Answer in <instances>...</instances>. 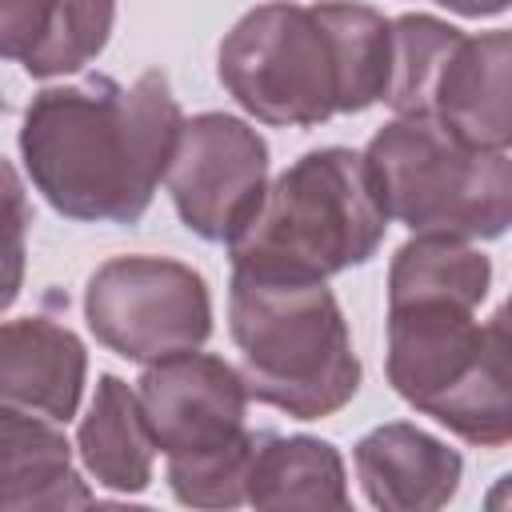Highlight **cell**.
I'll list each match as a JSON object with an SVG mask.
<instances>
[{"instance_id":"obj_1","label":"cell","mask_w":512,"mask_h":512,"mask_svg":"<svg viewBox=\"0 0 512 512\" xmlns=\"http://www.w3.org/2000/svg\"><path fill=\"white\" fill-rule=\"evenodd\" d=\"M184 116L160 68L132 84L84 76L32 96L20 156L32 188L68 220L136 224L168 176Z\"/></svg>"},{"instance_id":"obj_2","label":"cell","mask_w":512,"mask_h":512,"mask_svg":"<svg viewBox=\"0 0 512 512\" xmlns=\"http://www.w3.org/2000/svg\"><path fill=\"white\" fill-rule=\"evenodd\" d=\"M228 96L272 128H316L388 96L392 20L368 4L272 0L244 12L216 56Z\"/></svg>"},{"instance_id":"obj_3","label":"cell","mask_w":512,"mask_h":512,"mask_svg":"<svg viewBox=\"0 0 512 512\" xmlns=\"http://www.w3.org/2000/svg\"><path fill=\"white\" fill-rule=\"evenodd\" d=\"M228 328L248 396L296 420L340 412L360 388L344 312L324 280L232 268Z\"/></svg>"},{"instance_id":"obj_4","label":"cell","mask_w":512,"mask_h":512,"mask_svg":"<svg viewBox=\"0 0 512 512\" xmlns=\"http://www.w3.org/2000/svg\"><path fill=\"white\" fill-rule=\"evenodd\" d=\"M388 212L376 196L364 152L312 148L288 164L252 216L228 244L232 268L328 280L368 264L384 240Z\"/></svg>"},{"instance_id":"obj_5","label":"cell","mask_w":512,"mask_h":512,"mask_svg":"<svg viewBox=\"0 0 512 512\" xmlns=\"http://www.w3.org/2000/svg\"><path fill=\"white\" fill-rule=\"evenodd\" d=\"M388 220L412 236L496 240L512 228V160L436 116H396L364 148Z\"/></svg>"},{"instance_id":"obj_6","label":"cell","mask_w":512,"mask_h":512,"mask_svg":"<svg viewBox=\"0 0 512 512\" xmlns=\"http://www.w3.org/2000/svg\"><path fill=\"white\" fill-rule=\"evenodd\" d=\"M92 336L136 364L192 352L212 332V296L196 268L168 256H116L88 276Z\"/></svg>"},{"instance_id":"obj_7","label":"cell","mask_w":512,"mask_h":512,"mask_svg":"<svg viewBox=\"0 0 512 512\" xmlns=\"http://www.w3.org/2000/svg\"><path fill=\"white\" fill-rule=\"evenodd\" d=\"M164 188L188 232L208 244H232L268 196V144L228 112L184 120Z\"/></svg>"},{"instance_id":"obj_8","label":"cell","mask_w":512,"mask_h":512,"mask_svg":"<svg viewBox=\"0 0 512 512\" xmlns=\"http://www.w3.org/2000/svg\"><path fill=\"white\" fill-rule=\"evenodd\" d=\"M152 436L168 460L232 448L248 428V384L240 368L212 352H176L144 364L136 380Z\"/></svg>"},{"instance_id":"obj_9","label":"cell","mask_w":512,"mask_h":512,"mask_svg":"<svg viewBox=\"0 0 512 512\" xmlns=\"http://www.w3.org/2000/svg\"><path fill=\"white\" fill-rule=\"evenodd\" d=\"M356 480L372 508L384 512H432L444 508L456 488L464 460L444 440L428 436L408 420H392L360 436L356 452Z\"/></svg>"},{"instance_id":"obj_10","label":"cell","mask_w":512,"mask_h":512,"mask_svg":"<svg viewBox=\"0 0 512 512\" xmlns=\"http://www.w3.org/2000/svg\"><path fill=\"white\" fill-rule=\"evenodd\" d=\"M432 116L476 148H512V28L460 36L440 72Z\"/></svg>"},{"instance_id":"obj_11","label":"cell","mask_w":512,"mask_h":512,"mask_svg":"<svg viewBox=\"0 0 512 512\" xmlns=\"http://www.w3.org/2000/svg\"><path fill=\"white\" fill-rule=\"evenodd\" d=\"M84 344L48 316H20L0 328V404L72 420L84 392Z\"/></svg>"},{"instance_id":"obj_12","label":"cell","mask_w":512,"mask_h":512,"mask_svg":"<svg viewBox=\"0 0 512 512\" xmlns=\"http://www.w3.org/2000/svg\"><path fill=\"white\" fill-rule=\"evenodd\" d=\"M0 448H4L0 504L8 512L92 504V492L72 472V444L64 440L56 420L4 404L0 408Z\"/></svg>"},{"instance_id":"obj_13","label":"cell","mask_w":512,"mask_h":512,"mask_svg":"<svg viewBox=\"0 0 512 512\" xmlns=\"http://www.w3.org/2000/svg\"><path fill=\"white\" fill-rule=\"evenodd\" d=\"M76 448L96 484L112 492H144L152 484L160 444L144 416L140 392L128 388L120 376H100L88 416L80 420Z\"/></svg>"},{"instance_id":"obj_14","label":"cell","mask_w":512,"mask_h":512,"mask_svg":"<svg viewBox=\"0 0 512 512\" xmlns=\"http://www.w3.org/2000/svg\"><path fill=\"white\" fill-rule=\"evenodd\" d=\"M248 504L256 508H348L344 460L328 440L316 436H276L260 432Z\"/></svg>"},{"instance_id":"obj_15","label":"cell","mask_w":512,"mask_h":512,"mask_svg":"<svg viewBox=\"0 0 512 512\" xmlns=\"http://www.w3.org/2000/svg\"><path fill=\"white\" fill-rule=\"evenodd\" d=\"M492 288V260L472 240L412 236L388 268V304H464L476 308Z\"/></svg>"},{"instance_id":"obj_16","label":"cell","mask_w":512,"mask_h":512,"mask_svg":"<svg viewBox=\"0 0 512 512\" xmlns=\"http://www.w3.org/2000/svg\"><path fill=\"white\" fill-rule=\"evenodd\" d=\"M428 416L476 448L512 444V336L496 320H488V344L476 368Z\"/></svg>"},{"instance_id":"obj_17","label":"cell","mask_w":512,"mask_h":512,"mask_svg":"<svg viewBox=\"0 0 512 512\" xmlns=\"http://www.w3.org/2000/svg\"><path fill=\"white\" fill-rule=\"evenodd\" d=\"M460 36H464L460 28L424 12H408L392 20V80L384 104L396 116H432L440 72L452 48L460 44Z\"/></svg>"},{"instance_id":"obj_18","label":"cell","mask_w":512,"mask_h":512,"mask_svg":"<svg viewBox=\"0 0 512 512\" xmlns=\"http://www.w3.org/2000/svg\"><path fill=\"white\" fill-rule=\"evenodd\" d=\"M116 0H56L48 32L20 64L28 76H64L96 60L112 36Z\"/></svg>"},{"instance_id":"obj_19","label":"cell","mask_w":512,"mask_h":512,"mask_svg":"<svg viewBox=\"0 0 512 512\" xmlns=\"http://www.w3.org/2000/svg\"><path fill=\"white\" fill-rule=\"evenodd\" d=\"M260 432H244L232 448L168 460V488L188 508H236L248 500V472Z\"/></svg>"},{"instance_id":"obj_20","label":"cell","mask_w":512,"mask_h":512,"mask_svg":"<svg viewBox=\"0 0 512 512\" xmlns=\"http://www.w3.org/2000/svg\"><path fill=\"white\" fill-rule=\"evenodd\" d=\"M56 12V0H0V52L16 64L28 60V52L48 32V20Z\"/></svg>"},{"instance_id":"obj_21","label":"cell","mask_w":512,"mask_h":512,"mask_svg":"<svg viewBox=\"0 0 512 512\" xmlns=\"http://www.w3.org/2000/svg\"><path fill=\"white\" fill-rule=\"evenodd\" d=\"M436 4H444L456 16H496V12L512 8V0H436Z\"/></svg>"},{"instance_id":"obj_22","label":"cell","mask_w":512,"mask_h":512,"mask_svg":"<svg viewBox=\"0 0 512 512\" xmlns=\"http://www.w3.org/2000/svg\"><path fill=\"white\" fill-rule=\"evenodd\" d=\"M484 504H488V508H512V472L500 476V484L484 496Z\"/></svg>"},{"instance_id":"obj_23","label":"cell","mask_w":512,"mask_h":512,"mask_svg":"<svg viewBox=\"0 0 512 512\" xmlns=\"http://www.w3.org/2000/svg\"><path fill=\"white\" fill-rule=\"evenodd\" d=\"M492 320H496V324H500V328H504V332H508V336H512V296H508V300H504V308H500V312H496V316H492Z\"/></svg>"}]
</instances>
